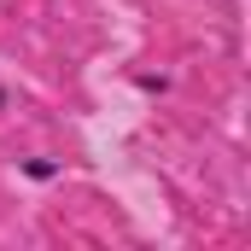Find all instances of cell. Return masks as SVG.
I'll list each match as a JSON object with an SVG mask.
<instances>
[{"instance_id": "6da1fadb", "label": "cell", "mask_w": 251, "mask_h": 251, "mask_svg": "<svg viewBox=\"0 0 251 251\" xmlns=\"http://www.w3.org/2000/svg\"><path fill=\"white\" fill-rule=\"evenodd\" d=\"M24 176H29V181H53V176H59V164H53V158H29V164H24Z\"/></svg>"}, {"instance_id": "7a4b0ae2", "label": "cell", "mask_w": 251, "mask_h": 251, "mask_svg": "<svg viewBox=\"0 0 251 251\" xmlns=\"http://www.w3.org/2000/svg\"><path fill=\"white\" fill-rule=\"evenodd\" d=\"M0 111H6V88H0Z\"/></svg>"}]
</instances>
